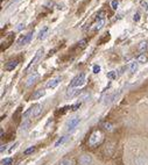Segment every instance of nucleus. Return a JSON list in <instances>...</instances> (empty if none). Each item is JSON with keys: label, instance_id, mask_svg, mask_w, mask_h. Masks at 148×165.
I'll return each mask as SVG.
<instances>
[{"label": "nucleus", "instance_id": "f3484780", "mask_svg": "<svg viewBox=\"0 0 148 165\" xmlns=\"http://www.w3.org/2000/svg\"><path fill=\"white\" fill-rule=\"evenodd\" d=\"M138 61H133L130 63V65H128V70H130V72L131 73H135L137 72V70H138Z\"/></svg>", "mask_w": 148, "mask_h": 165}, {"label": "nucleus", "instance_id": "0eeeda50", "mask_svg": "<svg viewBox=\"0 0 148 165\" xmlns=\"http://www.w3.org/2000/svg\"><path fill=\"white\" fill-rule=\"evenodd\" d=\"M62 81V77L58 76V77H55V78L50 79L47 84H46V88H55L56 86L60 85V83Z\"/></svg>", "mask_w": 148, "mask_h": 165}, {"label": "nucleus", "instance_id": "6ab92c4d", "mask_svg": "<svg viewBox=\"0 0 148 165\" xmlns=\"http://www.w3.org/2000/svg\"><path fill=\"white\" fill-rule=\"evenodd\" d=\"M137 61L139 62V63H146V62H147V57H146L145 53H140L139 56H138V60H137Z\"/></svg>", "mask_w": 148, "mask_h": 165}, {"label": "nucleus", "instance_id": "ddd939ff", "mask_svg": "<svg viewBox=\"0 0 148 165\" xmlns=\"http://www.w3.org/2000/svg\"><path fill=\"white\" fill-rule=\"evenodd\" d=\"M79 93V91L76 88V87H68V90H67V96H70V98H72V96H77Z\"/></svg>", "mask_w": 148, "mask_h": 165}, {"label": "nucleus", "instance_id": "f8f14e48", "mask_svg": "<svg viewBox=\"0 0 148 165\" xmlns=\"http://www.w3.org/2000/svg\"><path fill=\"white\" fill-rule=\"evenodd\" d=\"M68 139H69V136L68 135H65V136H62V137H60V139H57L56 142H55V144H54V147L55 148H58V147H62L67 141H68Z\"/></svg>", "mask_w": 148, "mask_h": 165}, {"label": "nucleus", "instance_id": "aec40b11", "mask_svg": "<svg viewBox=\"0 0 148 165\" xmlns=\"http://www.w3.org/2000/svg\"><path fill=\"white\" fill-rule=\"evenodd\" d=\"M147 48H148V45H147V43H146V42H141V43H140L139 50L142 52V53H143V51H145V50H147Z\"/></svg>", "mask_w": 148, "mask_h": 165}, {"label": "nucleus", "instance_id": "6e6552de", "mask_svg": "<svg viewBox=\"0 0 148 165\" xmlns=\"http://www.w3.org/2000/svg\"><path fill=\"white\" fill-rule=\"evenodd\" d=\"M37 79H39V73H37V72H33V73H30L26 79V86L27 87L32 86L33 84L36 83Z\"/></svg>", "mask_w": 148, "mask_h": 165}, {"label": "nucleus", "instance_id": "393cba45", "mask_svg": "<svg viewBox=\"0 0 148 165\" xmlns=\"http://www.w3.org/2000/svg\"><path fill=\"white\" fill-rule=\"evenodd\" d=\"M141 7L145 9V11H147L148 9V4H147V1H145V0H142L141 1Z\"/></svg>", "mask_w": 148, "mask_h": 165}, {"label": "nucleus", "instance_id": "1a4fd4ad", "mask_svg": "<svg viewBox=\"0 0 148 165\" xmlns=\"http://www.w3.org/2000/svg\"><path fill=\"white\" fill-rule=\"evenodd\" d=\"M105 25V19H97V21L92 25V29L93 30H99L102 29V27Z\"/></svg>", "mask_w": 148, "mask_h": 165}, {"label": "nucleus", "instance_id": "5701e85b", "mask_svg": "<svg viewBox=\"0 0 148 165\" xmlns=\"http://www.w3.org/2000/svg\"><path fill=\"white\" fill-rule=\"evenodd\" d=\"M111 6H112V8L113 9H117L118 8V6H119V1H118V0H112Z\"/></svg>", "mask_w": 148, "mask_h": 165}, {"label": "nucleus", "instance_id": "f257e3e1", "mask_svg": "<svg viewBox=\"0 0 148 165\" xmlns=\"http://www.w3.org/2000/svg\"><path fill=\"white\" fill-rule=\"evenodd\" d=\"M42 112V106L40 104H35L33 105L28 111H27L26 113L24 114V118H28V116H30L32 119L33 118H36V116H39L40 114Z\"/></svg>", "mask_w": 148, "mask_h": 165}, {"label": "nucleus", "instance_id": "4468645a", "mask_svg": "<svg viewBox=\"0 0 148 165\" xmlns=\"http://www.w3.org/2000/svg\"><path fill=\"white\" fill-rule=\"evenodd\" d=\"M48 32H49V27H47V26L43 27V28L40 30L37 38H39V40H43V38H46V36H47V34H48Z\"/></svg>", "mask_w": 148, "mask_h": 165}, {"label": "nucleus", "instance_id": "39448f33", "mask_svg": "<svg viewBox=\"0 0 148 165\" xmlns=\"http://www.w3.org/2000/svg\"><path fill=\"white\" fill-rule=\"evenodd\" d=\"M79 122H80V119H79V116H74V118H71L70 120H68L67 122V124H65V127H67V130L68 131H71L74 130L77 126L79 124Z\"/></svg>", "mask_w": 148, "mask_h": 165}, {"label": "nucleus", "instance_id": "b1692460", "mask_svg": "<svg viewBox=\"0 0 148 165\" xmlns=\"http://www.w3.org/2000/svg\"><path fill=\"white\" fill-rule=\"evenodd\" d=\"M34 151H35V147H30L29 149H27V150H25V155H29V154L34 152Z\"/></svg>", "mask_w": 148, "mask_h": 165}, {"label": "nucleus", "instance_id": "cd10ccee", "mask_svg": "<svg viewBox=\"0 0 148 165\" xmlns=\"http://www.w3.org/2000/svg\"><path fill=\"white\" fill-rule=\"evenodd\" d=\"M100 71V66L99 65H95L93 66V73H98Z\"/></svg>", "mask_w": 148, "mask_h": 165}, {"label": "nucleus", "instance_id": "a211bd4d", "mask_svg": "<svg viewBox=\"0 0 148 165\" xmlns=\"http://www.w3.org/2000/svg\"><path fill=\"white\" fill-rule=\"evenodd\" d=\"M74 164H75V162L72 159H69V158H64V159L60 160V163H58V165H74Z\"/></svg>", "mask_w": 148, "mask_h": 165}, {"label": "nucleus", "instance_id": "2eb2a0df", "mask_svg": "<svg viewBox=\"0 0 148 165\" xmlns=\"http://www.w3.org/2000/svg\"><path fill=\"white\" fill-rule=\"evenodd\" d=\"M44 94H46V91H44V90H37V91H35L34 94L32 96V99H33V100L40 99V98H42Z\"/></svg>", "mask_w": 148, "mask_h": 165}, {"label": "nucleus", "instance_id": "a878e982", "mask_svg": "<svg viewBox=\"0 0 148 165\" xmlns=\"http://www.w3.org/2000/svg\"><path fill=\"white\" fill-rule=\"evenodd\" d=\"M28 126H29V121H26L25 123H24V124H22V127H21V130H26Z\"/></svg>", "mask_w": 148, "mask_h": 165}, {"label": "nucleus", "instance_id": "423d86ee", "mask_svg": "<svg viewBox=\"0 0 148 165\" xmlns=\"http://www.w3.org/2000/svg\"><path fill=\"white\" fill-rule=\"evenodd\" d=\"M42 53H43V49L41 48V49H39L37 51H36V53H35V56L33 57V60L30 61V63L28 64V66L26 68V71H28V70L30 69L32 66H34L35 64H36V62L40 61V58H41V56H42Z\"/></svg>", "mask_w": 148, "mask_h": 165}, {"label": "nucleus", "instance_id": "f03ea898", "mask_svg": "<svg viewBox=\"0 0 148 165\" xmlns=\"http://www.w3.org/2000/svg\"><path fill=\"white\" fill-rule=\"evenodd\" d=\"M85 81H87V76H85V73L84 72H80L78 73L75 78L71 80V83H70V87H79V86H83L84 84H85Z\"/></svg>", "mask_w": 148, "mask_h": 165}, {"label": "nucleus", "instance_id": "dca6fc26", "mask_svg": "<svg viewBox=\"0 0 148 165\" xmlns=\"http://www.w3.org/2000/svg\"><path fill=\"white\" fill-rule=\"evenodd\" d=\"M134 164L135 165H147V159H146L143 156H139L135 158Z\"/></svg>", "mask_w": 148, "mask_h": 165}, {"label": "nucleus", "instance_id": "c756f323", "mask_svg": "<svg viewBox=\"0 0 148 165\" xmlns=\"http://www.w3.org/2000/svg\"><path fill=\"white\" fill-rule=\"evenodd\" d=\"M24 27H25V25H22V23H21V25H19V27L17 28V30H21Z\"/></svg>", "mask_w": 148, "mask_h": 165}, {"label": "nucleus", "instance_id": "412c9836", "mask_svg": "<svg viewBox=\"0 0 148 165\" xmlns=\"http://www.w3.org/2000/svg\"><path fill=\"white\" fill-rule=\"evenodd\" d=\"M107 78L115 79L117 78V72H115V71H111V72H109V73H107Z\"/></svg>", "mask_w": 148, "mask_h": 165}, {"label": "nucleus", "instance_id": "c85d7f7f", "mask_svg": "<svg viewBox=\"0 0 148 165\" xmlns=\"http://www.w3.org/2000/svg\"><path fill=\"white\" fill-rule=\"evenodd\" d=\"M104 127H105V129H109V130H111V129H112L110 123H104Z\"/></svg>", "mask_w": 148, "mask_h": 165}, {"label": "nucleus", "instance_id": "7ed1b4c3", "mask_svg": "<svg viewBox=\"0 0 148 165\" xmlns=\"http://www.w3.org/2000/svg\"><path fill=\"white\" fill-rule=\"evenodd\" d=\"M102 141H103V134H102V131L96 130L91 134V136H90V139H89V144H90V147H96Z\"/></svg>", "mask_w": 148, "mask_h": 165}, {"label": "nucleus", "instance_id": "20e7f679", "mask_svg": "<svg viewBox=\"0 0 148 165\" xmlns=\"http://www.w3.org/2000/svg\"><path fill=\"white\" fill-rule=\"evenodd\" d=\"M33 35H34V33L33 32H29L28 34L26 35H24V36H21L19 40H17V47L19 48H21V47H25L26 44H28L30 41H32V38H33Z\"/></svg>", "mask_w": 148, "mask_h": 165}, {"label": "nucleus", "instance_id": "bb28decb", "mask_svg": "<svg viewBox=\"0 0 148 165\" xmlns=\"http://www.w3.org/2000/svg\"><path fill=\"white\" fill-rule=\"evenodd\" d=\"M133 19H134V21H135V22H138V21H139L140 20V13L139 12H137V13H135V15H134Z\"/></svg>", "mask_w": 148, "mask_h": 165}, {"label": "nucleus", "instance_id": "4be33fe9", "mask_svg": "<svg viewBox=\"0 0 148 165\" xmlns=\"http://www.w3.org/2000/svg\"><path fill=\"white\" fill-rule=\"evenodd\" d=\"M12 158H5V159H2L1 160V165H9L11 163H12Z\"/></svg>", "mask_w": 148, "mask_h": 165}, {"label": "nucleus", "instance_id": "9d476101", "mask_svg": "<svg viewBox=\"0 0 148 165\" xmlns=\"http://www.w3.org/2000/svg\"><path fill=\"white\" fill-rule=\"evenodd\" d=\"M17 61H9L7 62L6 64H5V70L6 71H12V70H14L15 68L17 66Z\"/></svg>", "mask_w": 148, "mask_h": 165}, {"label": "nucleus", "instance_id": "9b49d317", "mask_svg": "<svg viewBox=\"0 0 148 165\" xmlns=\"http://www.w3.org/2000/svg\"><path fill=\"white\" fill-rule=\"evenodd\" d=\"M79 162H80V164L82 165H90L91 164V162H92V158H91L90 155H83V156L80 157Z\"/></svg>", "mask_w": 148, "mask_h": 165}]
</instances>
